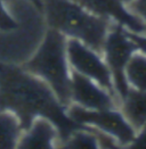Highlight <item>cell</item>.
I'll use <instances>...</instances> for the list:
<instances>
[{
	"mask_svg": "<svg viewBox=\"0 0 146 149\" xmlns=\"http://www.w3.org/2000/svg\"><path fill=\"white\" fill-rule=\"evenodd\" d=\"M66 108L44 80L22 66L0 63V109L13 113L23 132L34 118L45 117L57 129L58 148L74 131L85 127L73 121Z\"/></svg>",
	"mask_w": 146,
	"mask_h": 149,
	"instance_id": "1",
	"label": "cell"
},
{
	"mask_svg": "<svg viewBox=\"0 0 146 149\" xmlns=\"http://www.w3.org/2000/svg\"><path fill=\"white\" fill-rule=\"evenodd\" d=\"M41 12L49 29L102 55L104 40L113 22L89 13L71 0H41Z\"/></svg>",
	"mask_w": 146,
	"mask_h": 149,
	"instance_id": "2",
	"label": "cell"
},
{
	"mask_svg": "<svg viewBox=\"0 0 146 149\" xmlns=\"http://www.w3.org/2000/svg\"><path fill=\"white\" fill-rule=\"evenodd\" d=\"M67 38L49 29L34 56L22 66L44 80L64 106L71 104V68L66 56Z\"/></svg>",
	"mask_w": 146,
	"mask_h": 149,
	"instance_id": "3",
	"label": "cell"
},
{
	"mask_svg": "<svg viewBox=\"0 0 146 149\" xmlns=\"http://www.w3.org/2000/svg\"><path fill=\"white\" fill-rule=\"evenodd\" d=\"M137 51L142 50L131 40L129 30L120 24L112 23L104 40L102 57L109 67L113 86L120 101L129 89L124 77V67L131 55Z\"/></svg>",
	"mask_w": 146,
	"mask_h": 149,
	"instance_id": "4",
	"label": "cell"
},
{
	"mask_svg": "<svg viewBox=\"0 0 146 149\" xmlns=\"http://www.w3.org/2000/svg\"><path fill=\"white\" fill-rule=\"evenodd\" d=\"M66 112L74 122L96 127L110 134L117 140L121 148H128L137 134L119 108L91 111L75 104H70Z\"/></svg>",
	"mask_w": 146,
	"mask_h": 149,
	"instance_id": "5",
	"label": "cell"
},
{
	"mask_svg": "<svg viewBox=\"0 0 146 149\" xmlns=\"http://www.w3.org/2000/svg\"><path fill=\"white\" fill-rule=\"evenodd\" d=\"M66 56L70 68L72 71L95 81L98 86L104 88L117 100L118 105L120 104L109 67L100 54L75 39H67Z\"/></svg>",
	"mask_w": 146,
	"mask_h": 149,
	"instance_id": "6",
	"label": "cell"
},
{
	"mask_svg": "<svg viewBox=\"0 0 146 149\" xmlns=\"http://www.w3.org/2000/svg\"><path fill=\"white\" fill-rule=\"evenodd\" d=\"M71 104H75L87 109L100 111L119 108L117 100L97 83L85 75L71 70Z\"/></svg>",
	"mask_w": 146,
	"mask_h": 149,
	"instance_id": "7",
	"label": "cell"
},
{
	"mask_svg": "<svg viewBox=\"0 0 146 149\" xmlns=\"http://www.w3.org/2000/svg\"><path fill=\"white\" fill-rule=\"evenodd\" d=\"M89 13L106 18L135 33L145 34V21L127 9L121 0H71Z\"/></svg>",
	"mask_w": 146,
	"mask_h": 149,
	"instance_id": "8",
	"label": "cell"
},
{
	"mask_svg": "<svg viewBox=\"0 0 146 149\" xmlns=\"http://www.w3.org/2000/svg\"><path fill=\"white\" fill-rule=\"evenodd\" d=\"M58 141V132L56 126L45 117H36L30 127L22 132L16 148H56Z\"/></svg>",
	"mask_w": 146,
	"mask_h": 149,
	"instance_id": "9",
	"label": "cell"
},
{
	"mask_svg": "<svg viewBox=\"0 0 146 149\" xmlns=\"http://www.w3.org/2000/svg\"><path fill=\"white\" fill-rule=\"evenodd\" d=\"M119 109L136 132L145 129L146 91L129 87L126 96L120 101Z\"/></svg>",
	"mask_w": 146,
	"mask_h": 149,
	"instance_id": "10",
	"label": "cell"
},
{
	"mask_svg": "<svg viewBox=\"0 0 146 149\" xmlns=\"http://www.w3.org/2000/svg\"><path fill=\"white\" fill-rule=\"evenodd\" d=\"M124 77L128 87L146 91V55L137 51L131 55L124 67Z\"/></svg>",
	"mask_w": 146,
	"mask_h": 149,
	"instance_id": "11",
	"label": "cell"
},
{
	"mask_svg": "<svg viewBox=\"0 0 146 149\" xmlns=\"http://www.w3.org/2000/svg\"><path fill=\"white\" fill-rule=\"evenodd\" d=\"M22 132L17 117L0 109V148H16Z\"/></svg>",
	"mask_w": 146,
	"mask_h": 149,
	"instance_id": "12",
	"label": "cell"
},
{
	"mask_svg": "<svg viewBox=\"0 0 146 149\" xmlns=\"http://www.w3.org/2000/svg\"><path fill=\"white\" fill-rule=\"evenodd\" d=\"M58 148H78V149H97L98 143L94 133L90 131L89 126L74 131L64 142H62Z\"/></svg>",
	"mask_w": 146,
	"mask_h": 149,
	"instance_id": "13",
	"label": "cell"
},
{
	"mask_svg": "<svg viewBox=\"0 0 146 149\" xmlns=\"http://www.w3.org/2000/svg\"><path fill=\"white\" fill-rule=\"evenodd\" d=\"M89 126V125H88ZM90 131L94 133V136L97 140L98 143V148H103V149H117V148H121L120 145L117 142V140L113 137H111L110 134L98 130L96 127H93V126H89Z\"/></svg>",
	"mask_w": 146,
	"mask_h": 149,
	"instance_id": "14",
	"label": "cell"
},
{
	"mask_svg": "<svg viewBox=\"0 0 146 149\" xmlns=\"http://www.w3.org/2000/svg\"><path fill=\"white\" fill-rule=\"evenodd\" d=\"M17 27V23L11 16L8 10L5 8L4 2L0 0V30L1 31H11Z\"/></svg>",
	"mask_w": 146,
	"mask_h": 149,
	"instance_id": "15",
	"label": "cell"
},
{
	"mask_svg": "<svg viewBox=\"0 0 146 149\" xmlns=\"http://www.w3.org/2000/svg\"><path fill=\"white\" fill-rule=\"evenodd\" d=\"M127 9L131 14L136 15L137 17L142 18L143 21L146 19V3L145 0H131L126 5Z\"/></svg>",
	"mask_w": 146,
	"mask_h": 149,
	"instance_id": "16",
	"label": "cell"
},
{
	"mask_svg": "<svg viewBox=\"0 0 146 149\" xmlns=\"http://www.w3.org/2000/svg\"><path fill=\"white\" fill-rule=\"evenodd\" d=\"M30 1H31V2H32L34 6H36V8H38V9L41 12V0H30Z\"/></svg>",
	"mask_w": 146,
	"mask_h": 149,
	"instance_id": "17",
	"label": "cell"
},
{
	"mask_svg": "<svg viewBox=\"0 0 146 149\" xmlns=\"http://www.w3.org/2000/svg\"><path fill=\"white\" fill-rule=\"evenodd\" d=\"M121 1L123 2V3H124V5H127V3H128V2H130L131 0H121Z\"/></svg>",
	"mask_w": 146,
	"mask_h": 149,
	"instance_id": "18",
	"label": "cell"
},
{
	"mask_svg": "<svg viewBox=\"0 0 146 149\" xmlns=\"http://www.w3.org/2000/svg\"><path fill=\"white\" fill-rule=\"evenodd\" d=\"M2 2H9V1H14V0H1Z\"/></svg>",
	"mask_w": 146,
	"mask_h": 149,
	"instance_id": "19",
	"label": "cell"
}]
</instances>
